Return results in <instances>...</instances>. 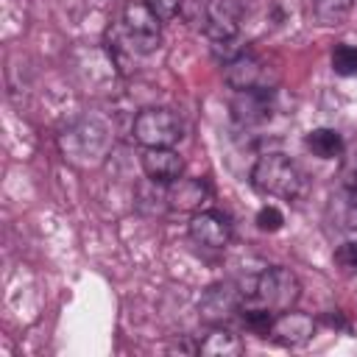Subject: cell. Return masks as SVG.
Listing matches in <instances>:
<instances>
[{"instance_id":"obj_1","label":"cell","mask_w":357,"mask_h":357,"mask_svg":"<svg viewBox=\"0 0 357 357\" xmlns=\"http://www.w3.org/2000/svg\"><path fill=\"white\" fill-rule=\"evenodd\" d=\"M114 145V131L112 126L92 114V117H81L75 126H70L64 134H61V151H64V159H70L73 165H81V167H92V165H100L109 153V148Z\"/></svg>"},{"instance_id":"obj_8","label":"cell","mask_w":357,"mask_h":357,"mask_svg":"<svg viewBox=\"0 0 357 357\" xmlns=\"http://www.w3.org/2000/svg\"><path fill=\"white\" fill-rule=\"evenodd\" d=\"M312 335H315V318L307 312H296V310H284L273 315V324L268 329V340L287 346V349L304 346Z\"/></svg>"},{"instance_id":"obj_20","label":"cell","mask_w":357,"mask_h":357,"mask_svg":"<svg viewBox=\"0 0 357 357\" xmlns=\"http://www.w3.org/2000/svg\"><path fill=\"white\" fill-rule=\"evenodd\" d=\"M145 3L153 8V14L159 20H173L178 14V6H181V0H145Z\"/></svg>"},{"instance_id":"obj_10","label":"cell","mask_w":357,"mask_h":357,"mask_svg":"<svg viewBox=\"0 0 357 357\" xmlns=\"http://www.w3.org/2000/svg\"><path fill=\"white\" fill-rule=\"evenodd\" d=\"M231 114L243 128L268 123L273 114V89H245L237 92L231 103Z\"/></svg>"},{"instance_id":"obj_4","label":"cell","mask_w":357,"mask_h":357,"mask_svg":"<svg viewBox=\"0 0 357 357\" xmlns=\"http://www.w3.org/2000/svg\"><path fill=\"white\" fill-rule=\"evenodd\" d=\"M204 31L212 42V50L223 56V61L234 59L240 39V3L237 0H209L204 8Z\"/></svg>"},{"instance_id":"obj_19","label":"cell","mask_w":357,"mask_h":357,"mask_svg":"<svg viewBox=\"0 0 357 357\" xmlns=\"http://www.w3.org/2000/svg\"><path fill=\"white\" fill-rule=\"evenodd\" d=\"M254 223H257V229H259V231H268V234H271V231H279V229H282L284 215H282L276 206H271V204H268V206H262V209L257 212Z\"/></svg>"},{"instance_id":"obj_12","label":"cell","mask_w":357,"mask_h":357,"mask_svg":"<svg viewBox=\"0 0 357 357\" xmlns=\"http://www.w3.org/2000/svg\"><path fill=\"white\" fill-rule=\"evenodd\" d=\"M142 170L153 184H170L181 176L184 159L173 148H145L142 151Z\"/></svg>"},{"instance_id":"obj_16","label":"cell","mask_w":357,"mask_h":357,"mask_svg":"<svg viewBox=\"0 0 357 357\" xmlns=\"http://www.w3.org/2000/svg\"><path fill=\"white\" fill-rule=\"evenodd\" d=\"M351 6H354V0H315L312 3V14H315L318 25L332 28V25L346 22Z\"/></svg>"},{"instance_id":"obj_9","label":"cell","mask_w":357,"mask_h":357,"mask_svg":"<svg viewBox=\"0 0 357 357\" xmlns=\"http://www.w3.org/2000/svg\"><path fill=\"white\" fill-rule=\"evenodd\" d=\"M190 237L204 248H226L231 240V220L218 209H198L190 218Z\"/></svg>"},{"instance_id":"obj_13","label":"cell","mask_w":357,"mask_h":357,"mask_svg":"<svg viewBox=\"0 0 357 357\" xmlns=\"http://www.w3.org/2000/svg\"><path fill=\"white\" fill-rule=\"evenodd\" d=\"M206 198H209V187L201 178H184V176H178L176 181H170L167 184V192H165L167 206L181 209V212H198Z\"/></svg>"},{"instance_id":"obj_15","label":"cell","mask_w":357,"mask_h":357,"mask_svg":"<svg viewBox=\"0 0 357 357\" xmlns=\"http://www.w3.org/2000/svg\"><path fill=\"white\" fill-rule=\"evenodd\" d=\"M304 145L318 159H337L343 153V137L335 128H312L304 137Z\"/></svg>"},{"instance_id":"obj_11","label":"cell","mask_w":357,"mask_h":357,"mask_svg":"<svg viewBox=\"0 0 357 357\" xmlns=\"http://www.w3.org/2000/svg\"><path fill=\"white\" fill-rule=\"evenodd\" d=\"M243 304V290H237L231 282L226 284H212L206 287V293L198 301V312L204 321L209 324H220L223 318H229L237 307Z\"/></svg>"},{"instance_id":"obj_14","label":"cell","mask_w":357,"mask_h":357,"mask_svg":"<svg viewBox=\"0 0 357 357\" xmlns=\"http://www.w3.org/2000/svg\"><path fill=\"white\" fill-rule=\"evenodd\" d=\"M198 351L206 357H237V354H243V340L231 329L215 324L198 343Z\"/></svg>"},{"instance_id":"obj_5","label":"cell","mask_w":357,"mask_h":357,"mask_svg":"<svg viewBox=\"0 0 357 357\" xmlns=\"http://www.w3.org/2000/svg\"><path fill=\"white\" fill-rule=\"evenodd\" d=\"M131 134L142 148H173L184 137V123L173 109L151 106L134 117Z\"/></svg>"},{"instance_id":"obj_3","label":"cell","mask_w":357,"mask_h":357,"mask_svg":"<svg viewBox=\"0 0 357 357\" xmlns=\"http://www.w3.org/2000/svg\"><path fill=\"white\" fill-rule=\"evenodd\" d=\"M298 296H301V284H298L296 273L290 268H279V265L265 268L259 276L251 279L248 290H243L245 304L262 307L273 315H279L284 310H293Z\"/></svg>"},{"instance_id":"obj_18","label":"cell","mask_w":357,"mask_h":357,"mask_svg":"<svg viewBox=\"0 0 357 357\" xmlns=\"http://www.w3.org/2000/svg\"><path fill=\"white\" fill-rule=\"evenodd\" d=\"M335 262L340 271L357 276V240H346L335 248Z\"/></svg>"},{"instance_id":"obj_6","label":"cell","mask_w":357,"mask_h":357,"mask_svg":"<svg viewBox=\"0 0 357 357\" xmlns=\"http://www.w3.org/2000/svg\"><path fill=\"white\" fill-rule=\"evenodd\" d=\"M123 36L137 53H151L162 42V20L153 14V8L145 0L128 3L123 8Z\"/></svg>"},{"instance_id":"obj_2","label":"cell","mask_w":357,"mask_h":357,"mask_svg":"<svg viewBox=\"0 0 357 357\" xmlns=\"http://www.w3.org/2000/svg\"><path fill=\"white\" fill-rule=\"evenodd\" d=\"M251 184L262 195L293 201V198H298L304 192L307 176H304V170L290 156L276 153V151H268V153H262L254 162V167H251Z\"/></svg>"},{"instance_id":"obj_17","label":"cell","mask_w":357,"mask_h":357,"mask_svg":"<svg viewBox=\"0 0 357 357\" xmlns=\"http://www.w3.org/2000/svg\"><path fill=\"white\" fill-rule=\"evenodd\" d=\"M332 70L343 78L357 75V45H346V42L335 45L332 47Z\"/></svg>"},{"instance_id":"obj_7","label":"cell","mask_w":357,"mask_h":357,"mask_svg":"<svg viewBox=\"0 0 357 357\" xmlns=\"http://www.w3.org/2000/svg\"><path fill=\"white\" fill-rule=\"evenodd\" d=\"M223 81H226L234 92H245V89H271V67H268L259 56L243 50V53H237L234 59H229V61L223 64Z\"/></svg>"}]
</instances>
